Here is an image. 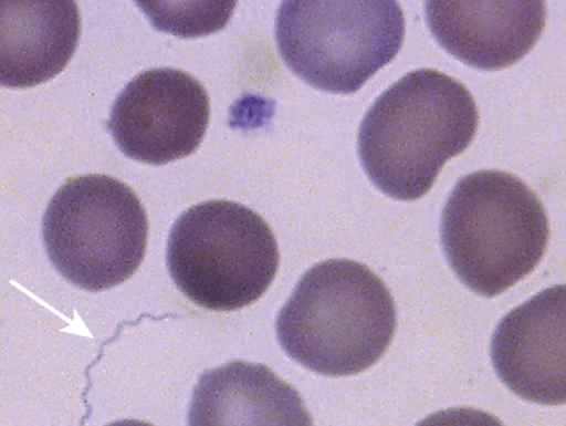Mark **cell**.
Instances as JSON below:
<instances>
[{"label": "cell", "mask_w": 566, "mask_h": 426, "mask_svg": "<svg viewBox=\"0 0 566 426\" xmlns=\"http://www.w3.org/2000/svg\"><path fill=\"white\" fill-rule=\"evenodd\" d=\"M106 426H154V425L143 422V420H137V419H123V420L111 423Z\"/></svg>", "instance_id": "cell-13"}, {"label": "cell", "mask_w": 566, "mask_h": 426, "mask_svg": "<svg viewBox=\"0 0 566 426\" xmlns=\"http://www.w3.org/2000/svg\"><path fill=\"white\" fill-rule=\"evenodd\" d=\"M426 21L437 42L475 69L493 71L520 61L539 39L543 1H428Z\"/></svg>", "instance_id": "cell-9"}, {"label": "cell", "mask_w": 566, "mask_h": 426, "mask_svg": "<svg viewBox=\"0 0 566 426\" xmlns=\"http://www.w3.org/2000/svg\"><path fill=\"white\" fill-rule=\"evenodd\" d=\"M549 237L546 211L518 177L473 172L453 186L441 215L446 258L460 281L486 298L531 273Z\"/></svg>", "instance_id": "cell-3"}, {"label": "cell", "mask_w": 566, "mask_h": 426, "mask_svg": "<svg viewBox=\"0 0 566 426\" xmlns=\"http://www.w3.org/2000/svg\"><path fill=\"white\" fill-rule=\"evenodd\" d=\"M80 32L73 1H0V85L30 87L57 75Z\"/></svg>", "instance_id": "cell-11"}, {"label": "cell", "mask_w": 566, "mask_h": 426, "mask_svg": "<svg viewBox=\"0 0 566 426\" xmlns=\"http://www.w3.org/2000/svg\"><path fill=\"white\" fill-rule=\"evenodd\" d=\"M167 267L196 304L233 311L255 302L275 278L279 250L265 220L230 200L195 205L175 221Z\"/></svg>", "instance_id": "cell-4"}, {"label": "cell", "mask_w": 566, "mask_h": 426, "mask_svg": "<svg viewBox=\"0 0 566 426\" xmlns=\"http://www.w3.org/2000/svg\"><path fill=\"white\" fill-rule=\"evenodd\" d=\"M416 426H504L495 416L481 409L455 407L430 414Z\"/></svg>", "instance_id": "cell-12"}, {"label": "cell", "mask_w": 566, "mask_h": 426, "mask_svg": "<svg viewBox=\"0 0 566 426\" xmlns=\"http://www.w3.org/2000/svg\"><path fill=\"white\" fill-rule=\"evenodd\" d=\"M209 114V96L198 80L177 69L158 67L125 85L106 127L127 157L164 165L198 148Z\"/></svg>", "instance_id": "cell-7"}, {"label": "cell", "mask_w": 566, "mask_h": 426, "mask_svg": "<svg viewBox=\"0 0 566 426\" xmlns=\"http://www.w3.org/2000/svg\"><path fill=\"white\" fill-rule=\"evenodd\" d=\"M491 361L514 394L543 405L565 402V287L547 288L505 314L491 340Z\"/></svg>", "instance_id": "cell-8"}, {"label": "cell", "mask_w": 566, "mask_h": 426, "mask_svg": "<svg viewBox=\"0 0 566 426\" xmlns=\"http://www.w3.org/2000/svg\"><path fill=\"white\" fill-rule=\"evenodd\" d=\"M395 329L388 288L367 266L349 259H328L308 269L275 322L287 355L326 376H349L374 365Z\"/></svg>", "instance_id": "cell-2"}, {"label": "cell", "mask_w": 566, "mask_h": 426, "mask_svg": "<svg viewBox=\"0 0 566 426\" xmlns=\"http://www.w3.org/2000/svg\"><path fill=\"white\" fill-rule=\"evenodd\" d=\"M275 39L300 79L350 94L396 58L405 18L396 1H285L276 13Z\"/></svg>", "instance_id": "cell-5"}, {"label": "cell", "mask_w": 566, "mask_h": 426, "mask_svg": "<svg viewBox=\"0 0 566 426\" xmlns=\"http://www.w3.org/2000/svg\"><path fill=\"white\" fill-rule=\"evenodd\" d=\"M187 426H313L298 392L260 363L234 361L201 374Z\"/></svg>", "instance_id": "cell-10"}, {"label": "cell", "mask_w": 566, "mask_h": 426, "mask_svg": "<svg viewBox=\"0 0 566 426\" xmlns=\"http://www.w3.org/2000/svg\"><path fill=\"white\" fill-rule=\"evenodd\" d=\"M42 236L51 262L67 281L101 291L128 279L142 263L148 219L126 184L85 175L67 180L51 198Z\"/></svg>", "instance_id": "cell-6"}, {"label": "cell", "mask_w": 566, "mask_h": 426, "mask_svg": "<svg viewBox=\"0 0 566 426\" xmlns=\"http://www.w3.org/2000/svg\"><path fill=\"white\" fill-rule=\"evenodd\" d=\"M478 122L476 104L460 81L433 69L411 71L365 114L357 137L360 164L385 195L418 199L470 145Z\"/></svg>", "instance_id": "cell-1"}]
</instances>
